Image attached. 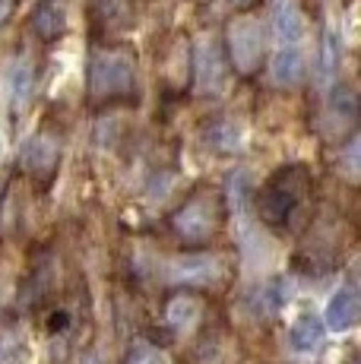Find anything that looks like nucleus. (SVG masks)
<instances>
[{"mask_svg":"<svg viewBox=\"0 0 361 364\" xmlns=\"http://www.w3.org/2000/svg\"><path fill=\"white\" fill-rule=\"evenodd\" d=\"M86 92L92 105H121L136 99V51L127 45H102L89 58Z\"/></svg>","mask_w":361,"mask_h":364,"instance_id":"1","label":"nucleus"},{"mask_svg":"<svg viewBox=\"0 0 361 364\" xmlns=\"http://www.w3.org/2000/svg\"><path fill=\"white\" fill-rule=\"evenodd\" d=\"M311 191H314V174L308 165L295 162L276 168L257 191V215L269 228H286L304 209Z\"/></svg>","mask_w":361,"mask_h":364,"instance_id":"2","label":"nucleus"},{"mask_svg":"<svg viewBox=\"0 0 361 364\" xmlns=\"http://www.w3.org/2000/svg\"><path fill=\"white\" fill-rule=\"evenodd\" d=\"M168 228L184 247L200 250L210 247L225 228V197L216 187H197L180 206L168 215Z\"/></svg>","mask_w":361,"mask_h":364,"instance_id":"3","label":"nucleus"},{"mask_svg":"<svg viewBox=\"0 0 361 364\" xmlns=\"http://www.w3.org/2000/svg\"><path fill=\"white\" fill-rule=\"evenodd\" d=\"M222 51H225V60L235 73L254 76L257 70H260L266 45H263L260 23H257L247 10H241L238 16L225 23V48H222Z\"/></svg>","mask_w":361,"mask_h":364,"instance_id":"4","label":"nucleus"},{"mask_svg":"<svg viewBox=\"0 0 361 364\" xmlns=\"http://www.w3.org/2000/svg\"><path fill=\"white\" fill-rule=\"evenodd\" d=\"M60 159H64V139H60L58 130L41 127L29 136V143L23 146V156H19V165L38 184H51L58 178Z\"/></svg>","mask_w":361,"mask_h":364,"instance_id":"5","label":"nucleus"},{"mask_svg":"<svg viewBox=\"0 0 361 364\" xmlns=\"http://www.w3.org/2000/svg\"><path fill=\"white\" fill-rule=\"evenodd\" d=\"M225 64L228 60L219 41H210V38L200 41L197 51H193V82H197L200 92L216 95L225 89V76H228Z\"/></svg>","mask_w":361,"mask_h":364,"instance_id":"6","label":"nucleus"},{"mask_svg":"<svg viewBox=\"0 0 361 364\" xmlns=\"http://www.w3.org/2000/svg\"><path fill=\"white\" fill-rule=\"evenodd\" d=\"M203 314H206V301L190 289L175 291V295L165 301V326H168L175 336L193 333L200 323H203Z\"/></svg>","mask_w":361,"mask_h":364,"instance_id":"7","label":"nucleus"},{"mask_svg":"<svg viewBox=\"0 0 361 364\" xmlns=\"http://www.w3.org/2000/svg\"><path fill=\"white\" fill-rule=\"evenodd\" d=\"M358 314H361V304H358V291L355 285H339L336 295L326 301V311H323V326L333 333H345L358 323Z\"/></svg>","mask_w":361,"mask_h":364,"instance_id":"8","label":"nucleus"},{"mask_svg":"<svg viewBox=\"0 0 361 364\" xmlns=\"http://www.w3.org/2000/svg\"><path fill=\"white\" fill-rule=\"evenodd\" d=\"M355 117H358V102L355 92L349 86H336L326 102V127L333 136H343V133L355 130Z\"/></svg>","mask_w":361,"mask_h":364,"instance_id":"9","label":"nucleus"},{"mask_svg":"<svg viewBox=\"0 0 361 364\" xmlns=\"http://www.w3.org/2000/svg\"><path fill=\"white\" fill-rule=\"evenodd\" d=\"M304 76H308V67H304V54L298 48L286 45L282 51L273 54V60H269V80H273V86L295 89L304 82Z\"/></svg>","mask_w":361,"mask_h":364,"instance_id":"10","label":"nucleus"},{"mask_svg":"<svg viewBox=\"0 0 361 364\" xmlns=\"http://www.w3.org/2000/svg\"><path fill=\"white\" fill-rule=\"evenodd\" d=\"M244 127L241 124H235L232 117H219V121H212L210 127L203 130V143L206 149H212L216 156H235V152L244 149Z\"/></svg>","mask_w":361,"mask_h":364,"instance_id":"11","label":"nucleus"},{"mask_svg":"<svg viewBox=\"0 0 361 364\" xmlns=\"http://www.w3.org/2000/svg\"><path fill=\"white\" fill-rule=\"evenodd\" d=\"M29 26L38 41H58L67 32V13L58 0H41L36 10H32Z\"/></svg>","mask_w":361,"mask_h":364,"instance_id":"12","label":"nucleus"},{"mask_svg":"<svg viewBox=\"0 0 361 364\" xmlns=\"http://www.w3.org/2000/svg\"><path fill=\"white\" fill-rule=\"evenodd\" d=\"M273 32L282 45H295V41L304 35V16H301V6H298L295 0H276Z\"/></svg>","mask_w":361,"mask_h":364,"instance_id":"13","label":"nucleus"},{"mask_svg":"<svg viewBox=\"0 0 361 364\" xmlns=\"http://www.w3.org/2000/svg\"><path fill=\"white\" fill-rule=\"evenodd\" d=\"M92 16L99 29L105 32H124L134 23V0H92Z\"/></svg>","mask_w":361,"mask_h":364,"instance_id":"14","label":"nucleus"},{"mask_svg":"<svg viewBox=\"0 0 361 364\" xmlns=\"http://www.w3.org/2000/svg\"><path fill=\"white\" fill-rule=\"evenodd\" d=\"M323 339H326V326L314 314L298 317L289 330V346L295 348V352H317V348L323 346Z\"/></svg>","mask_w":361,"mask_h":364,"instance_id":"15","label":"nucleus"},{"mask_svg":"<svg viewBox=\"0 0 361 364\" xmlns=\"http://www.w3.org/2000/svg\"><path fill=\"white\" fill-rule=\"evenodd\" d=\"M121 364H168V355H165L158 346L140 342V346H134L127 355H124Z\"/></svg>","mask_w":361,"mask_h":364,"instance_id":"16","label":"nucleus"},{"mask_svg":"<svg viewBox=\"0 0 361 364\" xmlns=\"http://www.w3.org/2000/svg\"><path fill=\"white\" fill-rule=\"evenodd\" d=\"M339 64V51H336V38L333 35H323V58H320V70L323 76H333V70Z\"/></svg>","mask_w":361,"mask_h":364,"instance_id":"17","label":"nucleus"},{"mask_svg":"<svg viewBox=\"0 0 361 364\" xmlns=\"http://www.w3.org/2000/svg\"><path fill=\"white\" fill-rule=\"evenodd\" d=\"M48 330H51V333L67 330V311H54V314H51V323H48Z\"/></svg>","mask_w":361,"mask_h":364,"instance_id":"18","label":"nucleus"},{"mask_svg":"<svg viewBox=\"0 0 361 364\" xmlns=\"http://www.w3.org/2000/svg\"><path fill=\"white\" fill-rule=\"evenodd\" d=\"M13 10H16V0H0V26H6L13 19Z\"/></svg>","mask_w":361,"mask_h":364,"instance_id":"19","label":"nucleus"},{"mask_svg":"<svg viewBox=\"0 0 361 364\" xmlns=\"http://www.w3.org/2000/svg\"><path fill=\"white\" fill-rule=\"evenodd\" d=\"M228 4H232V6H235V10H238V13H241V10H251V6L257 4V0H228Z\"/></svg>","mask_w":361,"mask_h":364,"instance_id":"20","label":"nucleus"},{"mask_svg":"<svg viewBox=\"0 0 361 364\" xmlns=\"http://www.w3.org/2000/svg\"><path fill=\"white\" fill-rule=\"evenodd\" d=\"M86 364H95V361H86Z\"/></svg>","mask_w":361,"mask_h":364,"instance_id":"21","label":"nucleus"},{"mask_svg":"<svg viewBox=\"0 0 361 364\" xmlns=\"http://www.w3.org/2000/svg\"><path fill=\"white\" fill-rule=\"evenodd\" d=\"M0 326H4V323H0Z\"/></svg>","mask_w":361,"mask_h":364,"instance_id":"22","label":"nucleus"}]
</instances>
